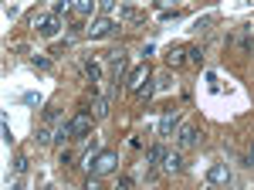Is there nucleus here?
<instances>
[{
    "mask_svg": "<svg viewBox=\"0 0 254 190\" xmlns=\"http://www.w3.org/2000/svg\"><path fill=\"white\" fill-rule=\"evenodd\" d=\"M71 10H75V14H81V17H85V14H92V3H85V0H81V3H75V7H71Z\"/></svg>",
    "mask_w": 254,
    "mask_h": 190,
    "instance_id": "19",
    "label": "nucleus"
},
{
    "mask_svg": "<svg viewBox=\"0 0 254 190\" xmlns=\"http://www.w3.org/2000/svg\"><path fill=\"white\" fill-rule=\"evenodd\" d=\"M163 170L166 173H180L183 170V153H166V156H163Z\"/></svg>",
    "mask_w": 254,
    "mask_h": 190,
    "instance_id": "8",
    "label": "nucleus"
},
{
    "mask_svg": "<svg viewBox=\"0 0 254 190\" xmlns=\"http://www.w3.org/2000/svg\"><path fill=\"white\" fill-rule=\"evenodd\" d=\"M95 119H102V115H109V98H95Z\"/></svg>",
    "mask_w": 254,
    "mask_h": 190,
    "instance_id": "13",
    "label": "nucleus"
},
{
    "mask_svg": "<svg viewBox=\"0 0 254 190\" xmlns=\"http://www.w3.org/2000/svg\"><path fill=\"white\" fill-rule=\"evenodd\" d=\"M210 24H214V17H200V20L193 24V27H190V31H193V34H203V31H207Z\"/></svg>",
    "mask_w": 254,
    "mask_h": 190,
    "instance_id": "15",
    "label": "nucleus"
},
{
    "mask_svg": "<svg viewBox=\"0 0 254 190\" xmlns=\"http://www.w3.org/2000/svg\"><path fill=\"white\" fill-rule=\"evenodd\" d=\"M196 139H200V136H196L193 126H183V129H180V146H183V150H187V146H196Z\"/></svg>",
    "mask_w": 254,
    "mask_h": 190,
    "instance_id": "9",
    "label": "nucleus"
},
{
    "mask_svg": "<svg viewBox=\"0 0 254 190\" xmlns=\"http://www.w3.org/2000/svg\"><path fill=\"white\" fill-rule=\"evenodd\" d=\"M142 82H149V68H146V65H139L136 72L129 75V82H126V89H129V92H139V89H142Z\"/></svg>",
    "mask_w": 254,
    "mask_h": 190,
    "instance_id": "6",
    "label": "nucleus"
},
{
    "mask_svg": "<svg viewBox=\"0 0 254 190\" xmlns=\"http://www.w3.org/2000/svg\"><path fill=\"white\" fill-rule=\"evenodd\" d=\"M248 167H254V143H251V150H248Z\"/></svg>",
    "mask_w": 254,
    "mask_h": 190,
    "instance_id": "22",
    "label": "nucleus"
},
{
    "mask_svg": "<svg viewBox=\"0 0 254 190\" xmlns=\"http://www.w3.org/2000/svg\"><path fill=\"white\" fill-rule=\"evenodd\" d=\"M210 184H231V167H227V163H214V167H210Z\"/></svg>",
    "mask_w": 254,
    "mask_h": 190,
    "instance_id": "7",
    "label": "nucleus"
},
{
    "mask_svg": "<svg viewBox=\"0 0 254 190\" xmlns=\"http://www.w3.org/2000/svg\"><path fill=\"white\" fill-rule=\"evenodd\" d=\"M166 61H170V65H183V61H187V48H180V44L170 48V51H166Z\"/></svg>",
    "mask_w": 254,
    "mask_h": 190,
    "instance_id": "10",
    "label": "nucleus"
},
{
    "mask_svg": "<svg viewBox=\"0 0 254 190\" xmlns=\"http://www.w3.org/2000/svg\"><path fill=\"white\" fill-rule=\"evenodd\" d=\"M241 51H251V27H241Z\"/></svg>",
    "mask_w": 254,
    "mask_h": 190,
    "instance_id": "16",
    "label": "nucleus"
},
{
    "mask_svg": "<svg viewBox=\"0 0 254 190\" xmlns=\"http://www.w3.org/2000/svg\"><path fill=\"white\" fill-rule=\"evenodd\" d=\"M187 55H190V61H193V65H200V61H203V51H200V48H190Z\"/></svg>",
    "mask_w": 254,
    "mask_h": 190,
    "instance_id": "20",
    "label": "nucleus"
},
{
    "mask_svg": "<svg viewBox=\"0 0 254 190\" xmlns=\"http://www.w3.org/2000/svg\"><path fill=\"white\" fill-rule=\"evenodd\" d=\"M58 17H55V14H48V17H41L38 20V34L41 38H55V34H58Z\"/></svg>",
    "mask_w": 254,
    "mask_h": 190,
    "instance_id": "5",
    "label": "nucleus"
},
{
    "mask_svg": "<svg viewBox=\"0 0 254 190\" xmlns=\"http://www.w3.org/2000/svg\"><path fill=\"white\" fill-rule=\"evenodd\" d=\"M119 167V156L112 150H102L95 156V163H92V177H105V173H112Z\"/></svg>",
    "mask_w": 254,
    "mask_h": 190,
    "instance_id": "1",
    "label": "nucleus"
},
{
    "mask_svg": "<svg viewBox=\"0 0 254 190\" xmlns=\"http://www.w3.org/2000/svg\"><path fill=\"white\" fill-rule=\"evenodd\" d=\"M176 122H180V112L176 109H163V115H159V136H170Z\"/></svg>",
    "mask_w": 254,
    "mask_h": 190,
    "instance_id": "4",
    "label": "nucleus"
},
{
    "mask_svg": "<svg viewBox=\"0 0 254 190\" xmlns=\"http://www.w3.org/2000/svg\"><path fill=\"white\" fill-rule=\"evenodd\" d=\"M55 139H58V143L71 139V122H61V126H58V133H55Z\"/></svg>",
    "mask_w": 254,
    "mask_h": 190,
    "instance_id": "14",
    "label": "nucleus"
},
{
    "mask_svg": "<svg viewBox=\"0 0 254 190\" xmlns=\"http://www.w3.org/2000/svg\"><path fill=\"white\" fill-rule=\"evenodd\" d=\"M85 75H88V82H98V78H102V65L88 61V65H85Z\"/></svg>",
    "mask_w": 254,
    "mask_h": 190,
    "instance_id": "12",
    "label": "nucleus"
},
{
    "mask_svg": "<svg viewBox=\"0 0 254 190\" xmlns=\"http://www.w3.org/2000/svg\"><path fill=\"white\" fill-rule=\"evenodd\" d=\"M88 38H105V34H116V20L112 17H95L88 24V31H85Z\"/></svg>",
    "mask_w": 254,
    "mask_h": 190,
    "instance_id": "2",
    "label": "nucleus"
},
{
    "mask_svg": "<svg viewBox=\"0 0 254 190\" xmlns=\"http://www.w3.org/2000/svg\"><path fill=\"white\" fill-rule=\"evenodd\" d=\"M3 143H14V133H10V122L3 119Z\"/></svg>",
    "mask_w": 254,
    "mask_h": 190,
    "instance_id": "21",
    "label": "nucleus"
},
{
    "mask_svg": "<svg viewBox=\"0 0 254 190\" xmlns=\"http://www.w3.org/2000/svg\"><path fill=\"white\" fill-rule=\"evenodd\" d=\"M163 156H166V150H163V146H153V150H146V167H156Z\"/></svg>",
    "mask_w": 254,
    "mask_h": 190,
    "instance_id": "11",
    "label": "nucleus"
},
{
    "mask_svg": "<svg viewBox=\"0 0 254 190\" xmlns=\"http://www.w3.org/2000/svg\"><path fill=\"white\" fill-rule=\"evenodd\" d=\"M51 139H55V136L48 133V129H38V136H34V143H38V146H48Z\"/></svg>",
    "mask_w": 254,
    "mask_h": 190,
    "instance_id": "17",
    "label": "nucleus"
},
{
    "mask_svg": "<svg viewBox=\"0 0 254 190\" xmlns=\"http://www.w3.org/2000/svg\"><path fill=\"white\" fill-rule=\"evenodd\" d=\"M88 129H92V115L81 109V112L71 119V136H75V139H85V136H88Z\"/></svg>",
    "mask_w": 254,
    "mask_h": 190,
    "instance_id": "3",
    "label": "nucleus"
},
{
    "mask_svg": "<svg viewBox=\"0 0 254 190\" xmlns=\"http://www.w3.org/2000/svg\"><path fill=\"white\" fill-rule=\"evenodd\" d=\"M27 163H31L27 156H17V160H14V170H17V173H27Z\"/></svg>",
    "mask_w": 254,
    "mask_h": 190,
    "instance_id": "18",
    "label": "nucleus"
},
{
    "mask_svg": "<svg viewBox=\"0 0 254 190\" xmlns=\"http://www.w3.org/2000/svg\"><path fill=\"white\" fill-rule=\"evenodd\" d=\"M116 190H129V180H119V187Z\"/></svg>",
    "mask_w": 254,
    "mask_h": 190,
    "instance_id": "23",
    "label": "nucleus"
},
{
    "mask_svg": "<svg viewBox=\"0 0 254 190\" xmlns=\"http://www.w3.org/2000/svg\"><path fill=\"white\" fill-rule=\"evenodd\" d=\"M10 190H17V187H10Z\"/></svg>",
    "mask_w": 254,
    "mask_h": 190,
    "instance_id": "24",
    "label": "nucleus"
}]
</instances>
